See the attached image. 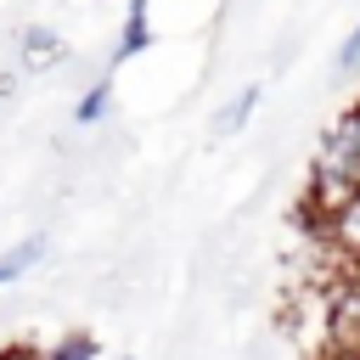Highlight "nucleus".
I'll list each match as a JSON object with an SVG mask.
<instances>
[{"mask_svg": "<svg viewBox=\"0 0 360 360\" xmlns=\"http://www.w3.org/2000/svg\"><path fill=\"white\" fill-rule=\"evenodd\" d=\"M360 191V101H349L315 141L309 158V191H304V219L321 231V219Z\"/></svg>", "mask_w": 360, "mask_h": 360, "instance_id": "f257e3e1", "label": "nucleus"}, {"mask_svg": "<svg viewBox=\"0 0 360 360\" xmlns=\"http://www.w3.org/2000/svg\"><path fill=\"white\" fill-rule=\"evenodd\" d=\"M315 236H326V248L338 253V264L360 270V191H354L349 202H338V208L321 219V231H315Z\"/></svg>", "mask_w": 360, "mask_h": 360, "instance_id": "f03ea898", "label": "nucleus"}, {"mask_svg": "<svg viewBox=\"0 0 360 360\" xmlns=\"http://www.w3.org/2000/svg\"><path fill=\"white\" fill-rule=\"evenodd\" d=\"M62 62H68V45H62L56 28H45V22L22 28V73H45V68H62Z\"/></svg>", "mask_w": 360, "mask_h": 360, "instance_id": "7ed1b4c3", "label": "nucleus"}, {"mask_svg": "<svg viewBox=\"0 0 360 360\" xmlns=\"http://www.w3.org/2000/svg\"><path fill=\"white\" fill-rule=\"evenodd\" d=\"M152 45V0H129L124 11V28H118V45H112V62H129Z\"/></svg>", "mask_w": 360, "mask_h": 360, "instance_id": "20e7f679", "label": "nucleus"}, {"mask_svg": "<svg viewBox=\"0 0 360 360\" xmlns=\"http://www.w3.org/2000/svg\"><path fill=\"white\" fill-rule=\"evenodd\" d=\"M107 112H112V79H96V84L73 101V124H84V129H90V124H101Z\"/></svg>", "mask_w": 360, "mask_h": 360, "instance_id": "39448f33", "label": "nucleus"}, {"mask_svg": "<svg viewBox=\"0 0 360 360\" xmlns=\"http://www.w3.org/2000/svg\"><path fill=\"white\" fill-rule=\"evenodd\" d=\"M39 253H45V236H28V242L6 248V253H0V287H11L22 270H34V264H39Z\"/></svg>", "mask_w": 360, "mask_h": 360, "instance_id": "423d86ee", "label": "nucleus"}, {"mask_svg": "<svg viewBox=\"0 0 360 360\" xmlns=\"http://www.w3.org/2000/svg\"><path fill=\"white\" fill-rule=\"evenodd\" d=\"M253 107H259V84L236 90V96H231V107H225V112L214 118V129H219V135H236V129H242V124L253 118Z\"/></svg>", "mask_w": 360, "mask_h": 360, "instance_id": "0eeeda50", "label": "nucleus"}, {"mask_svg": "<svg viewBox=\"0 0 360 360\" xmlns=\"http://www.w3.org/2000/svg\"><path fill=\"white\" fill-rule=\"evenodd\" d=\"M45 360H96V338H90V332H62V338L45 349Z\"/></svg>", "mask_w": 360, "mask_h": 360, "instance_id": "6e6552de", "label": "nucleus"}, {"mask_svg": "<svg viewBox=\"0 0 360 360\" xmlns=\"http://www.w3.org/2000/svg\"><path fill=\"white\" fill-rule=\"evenodd\" d=\"M332 73H343V79L360 73V22L343 34V45H338V56H332Z\"/></svg>", "mask_w": 360, "mask_h": 360, "instance_id": "1a4fd4ad", "label": "nucleus"}, {"mask_svg": "<svg viewBox=\"0 0 360 360\" xmlns=\"http://www.w3.org/2000/svg\"><path fill=\"white\" fill-rule=\"evenodd\" d=\"M0 360H45V354H39L34 343H6V349H0Z\"/></svg>", "mask_w": 360, "mask_h": 360, "instance_id": "9d476101", "label": "nucleus"}]
</instances>
